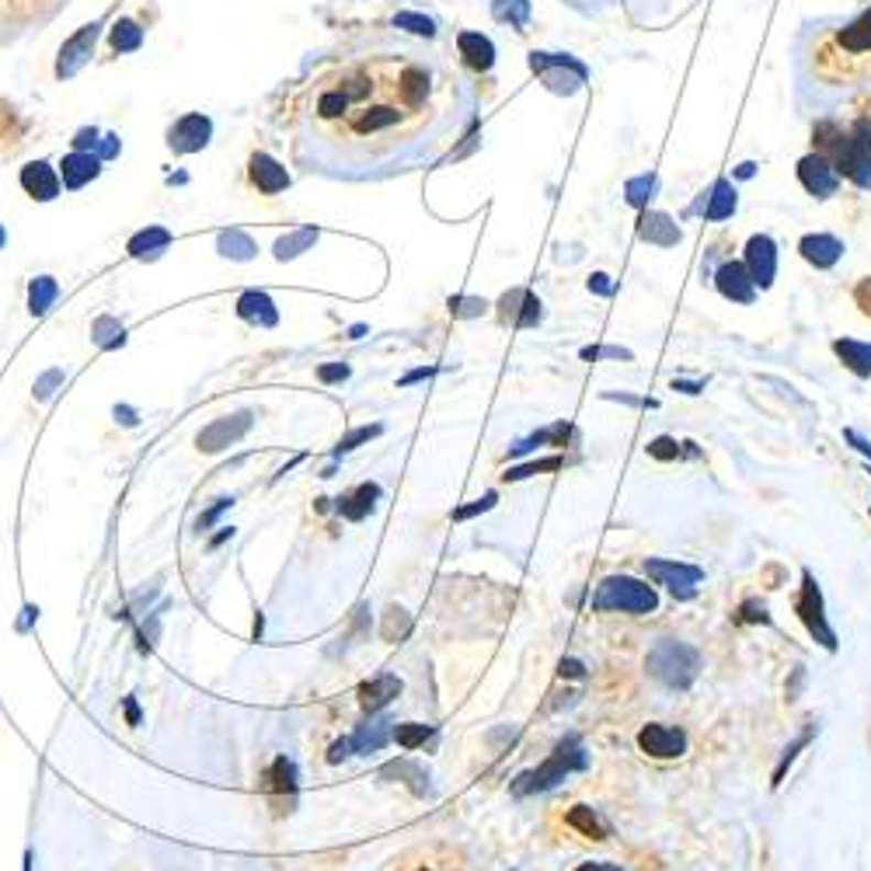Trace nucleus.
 Segmentation results:
<instances>
[{
    "instance_id": "obj_16",
    "label": "nucleus",
    "mask_w": 871,
    "mask_h": 871,
    "mask_svg": "<svg viewBox=\"0 0 871 871\" xmlns=\"http://www.w3.org/2000/svg\"><path fill=\"white\" fill-rule=\"evenodd\" d=\"M571 436V426H555V429H544V433H537V436H530V439H520L516 446H509V457H523V454H530V450H537L541 443H558V446H565V439Z\"/></svg>"
},
{
    "instance_id": "obj_5",
    "label": "nucleus",
    "mask_w": 871,
    "mask_h": 871,
    "mask_svg": "<svg viewBox=\"0 0 871 871\" xmlns=\"http://www.w3.org/2000/svg\"><path fill=\"white\" fill-rule=\"evenodd\" d=\"M658 607L655 589L631 576H607L592 592V610H621V613H652Z\"/></svg>"
},
{
    "instance_id": "obj_1",
    "label": "nucleus",
    "mask_w": 871,
    "mask_h": 871,
    "mask_svg": "<svg viewBox=\"0 0 871 871\" xmlns=\"http://www.w3.org/2000/svg\"><path fill=\"white\" fill-rule=\"evenodd\" d=\"M475 91L457 59L401 29H359L311 59L286 101L293 164L331 182H388L467 133Z\"/></svg>"
},
{
    "instance_id": "obj_18",
    "label": "nucleus",
    "mask_w": 871,
    "mask_h": 871,
    "mask_svg": "<svg viewBox=\"0 0 871 871\" xmlns=\"http://www.w3.org/2000/svg\"><path fill=\"white\" fill-rule=\"evenodd\" d=\"M565 464V457H544V460H530V464H520V467H509L502 475L505 481H523V478H534V475H544V471H558Z\"/></svg>"
},
{
    "instance_id": "obj_3",
    "label": "nucleus",
    "mask_w": 871,
    "mask_h": 871,
    "mask_svg": "<svg viewBox=\"0 0 871 871\" xmlns=\"http://www.w3.org/2000/svg\"><path fill=\"white\" fill-rule=\"evenodd\" d=\"M589 767V753L583 747V739L579 736H565L555 753H551L541 767L534 771H526L513 781V795H537V792H551V788H558V784L568 777V774H576V771H586Z\"/></svg>"
},
{
    "instance_id": "obj_20",
    "label": "nucleus",
    "mask_w": 871,
    "mask_h": 871,
    "mask_svg": "<svg viewBox=\"0 0 871 871\" xmlns=\"http://www.w3.org/2000/svg\"><path fill=\"white\" fill-rule=\"evenodd\" d=\"M837 352L843 356V363L851 367L858 377H868V373H871V349H861V346H854V342H840Z\"/></svg>"
},
{
    "instance_id": "obj_6",
    "label": "nucleus",
    "mask_w": 871,
    "mask_h": 871,
    "mask_svg": "<svg viewBox=\"0 0 871 871\" xmlns=\"http://www.w3.org/2000/svg\"><path fill=\"white\" fill-rule=\"evenodd\" d=\"M795 613L802 618L805 631H809L826 652H837V631L830 628V621H826L823 592H819V583H816L813 571H802V592L795 600Z\"/></svg>"
},
{
    "instance_id": "obj_22",
    "label": "nucleus",
    "mask_w": 871,
    "mask_h": 871,
    "mask_svg": "<svg viewBox=\"0 0 871 871\" xmlns=\"http://www.w3.org/2000/svg\"><path fill=\"white\" fill-rule=\"evenodd\" d=\"M373 436H380V426H363V429H352L349 436L338 439V446H335V457H342V454L356 450L359 443H367V439H373Z\"/></svg>"
},
{
    "instance_id": "obj_13",
    "label": "nucleus",
    "mask_w": 871,
    "mask_h": 871,
    "mask_svg": "<svg viewBox=\"0 0 871 871\" xmlns=\"http://www.w3.org/2000/svg\"><path fill=\"white\" fill-rule=\"evenodd\" d=\"M398 694H401V679L384 673V676H377V679H370V684L359 687V705H363V711L377 715V711H384Z\"/></svg>"
},
{
    "instance_id": "obj_28",
    "label": "nucleus",
    "mask_w": 871,
    "mask_h": 871,
    "mask_svg": "<svg viewBox=\"0 0 871 871\" xmlns=\"http://www.w3.org/2000/svg\"><path fill=\"white\" fill-rule=\"evenodd\" d=\"M843 436H847V443H851V446H854V450H858V454H864V457L871 460V443H868L864 436H858V433H851V429H847Z\"/></svg>"
},
{
    "instance_id": "obj_32",
    "label": "nucleus",
    "mask_w": 871,
    "mask_h": 871,
    "mask_svg": "<svg viewBox=\"0 0 871 871\" xmlns=\"http://www.w3.org/2000/svg\"><path fill=\"white\" fill-rule=\"evenodd\" d=\"M576 871H621L618 864H603V861H589V864H579Z\"/></svg>"
},
{
    "instance_id": "obj_34",
    "label": "nucleus",
    "mask_w": 871,
    "mask_h": 871,
    "mask_svg": "<svg viewBox=\"0 0 871 871\" xmlns=\"http://www.w3.org/2000/svg\"><path fill=\"white\" fill-rule=\"evenodd\" d=\"M119 415H122V422H126V426H137V418H133V412H130V409H122V412L116 409V418H119Z\"/></svg>"
},
{
    "instance_id": "obj_25",
    "label": "nucleus",
    "mask_w": 871,
    "mask_h": 871,
    "mask_svg": "<svg viewBox=\"0 0 871 871\" xmlns=\"http://www.w3.org/2000/svg\"><path fill=\"white\" fill-rule=\"evenodd\" d=\"M736 621H742V624H771V613H767V607H763V603L747 600V603L739 607V618Z\"/></svg>"
},
{
    "instance_id": "obj_30",
    "label": "nucleus",
    "mask_w": 871,
    "mask_h": 871,
    "mask_svg": "<svg viewBox=\"0 0 871 871\" xmlns=\"http://www.w3.org/2000/svg\"><path fill=\"white\" fill-rule=\"evenodd\" d=\"M352 753V747H349V739H342V742H335V747L328 750V763H338V760H346Z\"/></svg>"
},
{
    "instance_id": "obj_10",
    "label": "nucleus",
    "mask_w": 871,
    "mask_h": 871,
    "mask_svg": "<svg viewBox=\"0 0 871 871\" xmlns=\"http://www.w3.org/2000/svg\"><path fill=\"white\" fill-rule=\"evenodd\" d=\"M262 792L272 795L280 805L286 802V809H293V805H296V763L290 756H275L272 760V767L262 777Z\"/></svg>"
},
{
    "instance_id": "obj_26",
    "label": "nucleus",
    "mask_w": 871,
    "mask_h": 871,
    "mask_svg": "<svg viewBox=\"0 0 871 871\" xmlns=\"http://www.w3.org/2000/svg\"><path fill=\"white\" fill-rule=\"evenodd\" d=\"M230 505H233V499H217V505H214V509H206V513H203V516L196 520V530H199V534H203V530H209V526H214V523H217V520H220V516L227 513V509H230Z\"/></svg>"
},
{
    "instance_id": "obj_17",
    "label": "nucleus",
    "mask_w": 871,
    "mask_h": 871,
    "mask_svg": "<svg viewBox=\"0 0 871 871\" xmlns=\"http://www.w3.org/2000/svg\"><path fill=\"white\" fill-rule=\"evenodd\" d=\"M426 739H433V726H422V721H405V726H394V742L401 750L426 747Z\"/></svg>"
},
{
    "instance_id": "obj_33",
    "label": "nucleus",
    "mask_w": 871,
    "mask_h": 871,
    "mask_svg": "<svg viewBox=\"0 0 871 871\" xmlns=\"http://www.w3.org/2000/svg\"><path fill=\"white\" fill-rule=\"evenodd\" d=\"M342 377H349L346 367H325V370H322V380H342Z\"/></svg>"
},
{
    "instance_id": "obj_15",
    "label": "nucleus",
    "mask_w": 871,
    "mask_h": 871,
    "mask_svg": "<svg viewBox=\"0 0 871 871\" xmlns=\"http://www.w3.org/2000/svg\"><path fill=\"white\" fill-rule=\"evenodd\" d=\"M565 819H568L571 830H579V834H586L592 840H607V823L597 813H592L589 805H576V809H571Z\"/></svg>"
},
{
    "instance_id": "obj_19",
    "label": "nucleus",
    "mask_w": 871,
    "mask_h": 871,
    "mask_svg": "<svg viewBox=\"0 0 871 871\" xmlns=\"http://www.w3.org/2000/svg\"><path fill=\"white\" fill-rule=\"evenodd\" d=\"M409 631H412V618L401 607H391L384 613V628H380V634H384L388 642H398V639H405Z\"/></svg>"
},
{
    "instance_id": "obj_23",
    "label": "nucleus",
    "mask_w": 871,
    "mask_h": 871,
    "mask_svg": "<svg viewBox=\"0 0 871 871\" xmlns=\"http://www.w3.org/2000/svg\"><path fill=\"white\" fill-rule=\"evenodd\" d=\"M496 502H499V496H496V492H485L478 502L454 509V520H457V523H464V520H471V516H481V513H488V509H492Z\"/></svg>"
},
{
    "instance_id": "obj_12",
    "label": "nucleus",
    "mask_w": 871,
    "mask_h": 871,
    "mask_svg": "<svg viewBox=\"0 0 871 871\" xmlns=\"http://www.w3.org/2000/svg\"><path fill=\"white\" fill-rule=\"evenodd\" d=\"M377 499H380V485L377 481H363L359 488H352V492H346L342 499H338L335 509H338V516H342V520L359 523V520H367L377 509Z\"/></svg>"
},
{
    "instance_id": "obj_9",
    "label": "nucleus",
    "mask_w": 871,
    "mask_h": 871,
    "mask_svg": "<svg viewBox=\"0 0 871 871\" xmlns=\"http://www.w3.org/2000/svg\"><path fill=\"white\" fill-rule=\"evenodd\" d=\"M248 429H251V415L248 412L227 415V418H217L214 426H206L196 443H199L203 454H220V450H227L230 443H238Z\"/></svg>"
},
{
    "instance_id": "obj_21",
    "label": "nucleus",
    "mask_w": 871,
    "mask_h": 871,
    "mask_svg": "<svg viewBox=\"0 0 871 871\" xmlns=\"http://www.w3.org/2000/svg\"><path fill=\"white\" fill-rule=\"evenodd\" d=\"M809 742H813V729H805V732H802V736H798V739L792 742V747H788V750H784V756H781V763H777V771H774V788H777V784L784 781V771H788V767H792V763H795L798 750H805V747H809Z\"/></svg>"
},
{
    "instance_id": "obj_11",
    "label": "nucleus",
    "mask_w": 871,
    "mask_h": 871,
    "mask_svg": "<svg viewBox=\"0 0 871 871\" xmlns=\"http://www.w3.org/2000/svg\"><path fill=\"white\" fill-rule=\"evenodd\" d=\"M394 721H388L384 715H377V718H370V721H363V726H359L352 736H349V747H352V753H359V756H367V753H377V750H384L388 747V739L394 736Z\"/></svg>"
},
{
    "instance_id": "obj_14",
    "label": "nucleus",
    "mask_w": 871,
    "mask_h": 871,
    "mask_svg": "<svg viewBox=\"0 0 871 871\" xmlns=\"http://www.w3.org/2000/svg\"><path fill=\"white\" fill-rule=\"evenodd\" d=\"M380 777H384V781H401V784H409L412 795H418V798L429 792V774H426V767H422V763H415V760H391L388 767H380Z\"/></svg>"
},
{
    "instance_id": "obj_4",
    "label": "nucleus",
    "mask_w": 871,
    "mask_h": 871,
    "mask_svg": "<svg viewBox=\"0 0 871 871\" xmlns=\"http://www.w3.org/2000/svg\"><path fill=\"white\" fill-rule=\"evenodd\" d=\"M649 673L658 679V684L666 687H676V690H687L697 673H700V652L687 642H676V639H663L655 642V649L649 652Z\"/></svg>"
},
{
    "instance_id": "obj_24",
    "label": "nucleus",
    "mask_w": 871,
    "mask_h": 871,
    "mask_svg": "<svg viewBox=\"0 0 871 871\" xmlns=\"http://www.w3.org/2000/svg\"><path fill=\"white\" fill-rule=\"evenodd\" d=\"M679 454L684 450H679V443L673 436H658L649 443V457H655V460H676Z\"/></svg>"
},
{
    "instance_id": "obj_7",
    "label": "nucleus",
    "mask_w": 871,
    "mask_h": 871,
    "mask_svg": "<svg viewBox=\"0 0 871 871\" xmlns=\"http://www.w3.org/2000/svg\"><path fill=\"white\" fill-rule=\"evenodd\" d=\"M645 571H649V579L666 586L676 600H694L700 579H705V568L687 565V562H673V558H649Z\"/></svg>"
},
{
    "instance_id": "obj_29",
    "label": "nucleus",
    "mask_w": 871,
    "mask_h": 871,
    "mask_svg": "<svg viewBox=\"0 0 871 871\" xmlns=\"http://www.w3.org/2000/svg\"><path fill=\"white\" fill-rule=\"evenodd\" d=\"M854 296H858V304H861V311L864 314H871V280H864L858 290H854Z\"/></svg>"
},
{
    "instance_id": "obj_31",
    "label": "nucleus",
    "mask_w": 871,
    "mask_h": 871,
    "mask_svg": "<svg viewBox=\"0 0 871 871\" xmlns=\"http://www.w3.org/2000/svg\"><path fill=\"white\" fill-rule=\"evenodd\" d=\"M126 718H130V726H140V705H137V697H126Z\"/></svg>"
},
{
    "instance_id": "obj_27",
    "label": "nucleus",
    "mask_w": 871,
    "mask_h": 871,
    "mask_svg": "<svg viewBox=\"0 0 871 871\" xmlns=\"http://www.w3.org/2000/svg\"><path fill=\"white\" fill-rule=\"evenodd\" d=\"M558 673H562V676H568V679H583V676H586V666L579 663V658H562Z\"/></svg>"
},
{
    "instance_id": "obj_8",
    "label": "nucleus",
    "mask_w": 871,
    "mask_h": 871,
    "mask_svg": "<svg viewBox=\"0 0 871 871\" xmlns=\"http://www.w3.org/2000/svg\"><path fill=\"white\" fill-rule=\"evenodd\" d=\"M639 747L642 753L655 756V760H673L687 753V732L684 729H669V726H645L639 732Z\"/></svg>"
},
{
    "instance_id": "obj_2",
    "label": "nucleus",
    "mask_w": 871,
    "mask_h": 871,
    "mask_svg": "<svg viewBox=\"0 0 871 871\" xmlns=\"http://www.w3.org/2000/svg\"><path fill=\"white\" fill-rule=\"evenodd\" d=\"M813 74L823 84H858L871 77V11L816 35Z\"/></svg>"
}]
</instances>
